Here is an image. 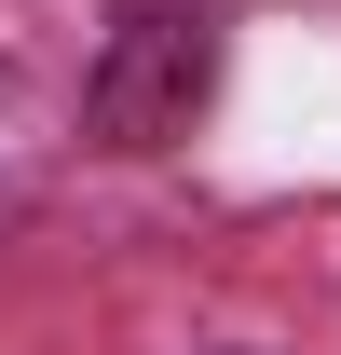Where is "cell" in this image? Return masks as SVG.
<instances>
[{"mask_svg": "<svg viewBox=\"0 0 341 355\" xmlns=\"http://www.w3.org/2000/svg\"><path fill=\"white\" fill-rule=\"evenodd\" d=\"M205 96V14L191 0H123V28L96 55V137L110 150H164Z\"/></svg>", "mask_w": 341, "mask_h": 355, "instance_id": "cell-1", "label": "cell"}]
</instances>
